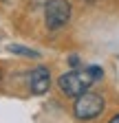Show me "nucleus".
Returning <instances> with one entry per match:
<instances>
[{
    "label": "nucleus",
    "instance_id": "f257e3e1",
    "mask_svg": "<svg viewBox=\"0 0 119 123\" xmlns=\"http://www.w3.org/2000/svg\"><path fill=\"white\" fill-rule=\"evenodd\" d=\"M101 77V68L97 66H91L86 70H71V73H64L62 77L57 79L60 88L66 97H79L82 92H86L91 88L93 81H97Z\"/></svg>",
    "mask_w": 119,
    "mask_h": 123
},
{
    "label": "nucleus",
    "instance_id": "f03ea898",
    "mask_svg": "<svg viewBox=\"0 0 119 123\" xmlns=\"http://www.w3.org/2000/svg\"><path fill=\"white\" fill-rule=\"evenodd\" d=\"M104 110V99L101 95H97V92H82V95L77 97L75 101V108H73V112H75V117L79 121H91L95 117H99Z\"/></svg>",
    "mask_w": 119,
    "mask_h": 123
},
{
    "label": "nucleus",
    "instance_id": "7ed1b4c3",
    "mask_svg": "<svg viewBox=\"0 0 119 123\" xmlns=\"http://www.w3.org/2000/svg\"><path fill=\"white\" fill-rule=\"evenodd\" d=\"M44 20L49 29H62L71 20V5L68 0H49L44 7Z\"/></svg>",
    "mask_w": 119,
    "mask_h": 123
},
{
    "label": "nucleus",
    "instance_id": "20e7f679",
    "mask_svg": "<svg viewBox=\"0 0 119 123\" xmlns=\"http://www.w3.org/2000/svg\"><path fill=\"white\" fill-rule=\"evenodd\" d=\"M31 92L33 95H44V92L49 90V86H51V75H49V70L44 68V66H40V68H35L33 73H31Z\"/></svg>",
    "mask_w": 119,
    "mask_h": 123
},
{
    "label": "nucleus",
    "instance_id": "39448f33",
    "mask_svg": "<svg viewBox=\"0 0 119 123\" xmlns=\"http://www.w3.org/2000/svg\"><path fill=\"white\" fill-rule=\"evenodd\" d=\"M9 51L16 53V55H24V57H40L38 51H31V49H24L20 44H9Z\"/></svg>",
    "mask_w": 119,
    "mask_h": 123
},
{
    "label": "nucleus",
    "instance_id": "423d86ee",
    "mask_svg": "<svg viewBox=\"0 0 119 123\" xmlns=\"http://www.w3.org/2000/svg\"><path fill=\"white\" fill-rule=\"evenodd\" d=\"M108 123H119V114H117V117H112V119H110Z\"/></svg>",
    "mask_w": 119,
    "mask_h": 123
}]
</instances>
